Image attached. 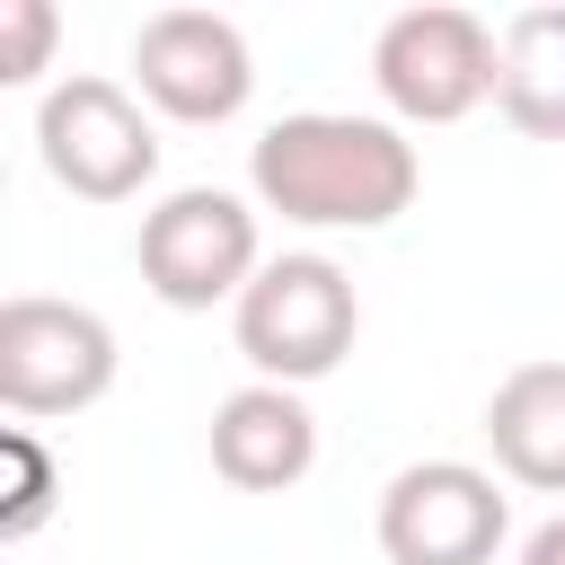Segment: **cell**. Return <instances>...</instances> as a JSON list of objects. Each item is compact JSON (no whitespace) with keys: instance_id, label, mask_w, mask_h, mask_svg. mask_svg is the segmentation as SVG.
<instances>
[{"instance_id":"6da1fadb","label":"cell","mask_w":565,"mask_h":565,"mask_svg":"<svg viewBox=\"0 0 565 565\" xmlns=\"http://www.w3.org/2000/svg\"><path fill=\"white\" fill-rule=\"evenodd\" d=\"M247 185L300 230H388L415 203L424 159L388 115H282L256 132Z\"/></svg>"},{"instance_id":"7a4b0ae2","label":"cell","mask_w":565,"mask_h":565,"mask_svg":"<svg viewBox=\"0 0 565 565\" xmlns=\"http://www.w3.org/2000/svg\"><path fill=\"white\" fill-rule=\"evenodd\" d=\"M230 327H238V353H247L256 380L309 388V380H327V371L353 353L362 300H353V274H344L335 256L291 247V256H265V274L238 291Z\"/></svg>"},{"instance_id":"3957f363","label":"cell","mask_w":565,"mask_h":565,"mask_svg":"<svg viewBox=\"0 0 565 565\" xmlns=\"http://www.w3.org/2000/svg\"><path fill=\"white\" fill-rule=\"evenodd\" d=\"M35 159L79 203H132L159 177V124L106 71H62L35 97Z\"/></svg>"},{"instance_id":"277c9868","label":"cell","mask_w":565,"mask_h":565,"mask_svg":"<svg viewBox=\"0 0 565 565\" xmlns=\"http://www.w3.org/2000/svg\"><path fill=\"white\" fill-rule=\"evenodd\" d=\"M494 26L459 0H424L397 9L371 35V88L388 106V124H459L494 97Z\"/></svg>"},{"instance_id":"5b68a950","label":"cell","mask_w":565,"mask_h":565,"mask_svg":"<svg viewBox=\"0 0 565 565\" xmlns=\"http://www.w3.org/2000/svg\"><path fill=\"white\" fill-rule=\"evenodd\" d=\"M141 282L150 300L168 309H238V291L265 274V238H256V212L230 194V185H177L141 212Z\"/></svg>"},{"instance_id":"8992f818","label":"cell","mask_w":565,"mask_h":565,"mask_svg":"<svg viewBox=\"0 0 565 565\" xmlns=\"http://www.w3.org/2000/svg\"><path fill=\"white\" fill-rule=\"evenodd\" d=\"M115 371L124 353L97 309L53 300V291L0 300V406L9 415H79L115 388Z\"/></svg>"},{"instance_id":"52a82bcc","label":"cell","mask_w":565,"mask_h":565,"mask_svg":"<svg viewBox=\"0 0 565 565\" xmlns=\"http://www.w3.org/2000/svg\"><path fill=\"white\" fill-rule=\"evenodd\" d=\"M380 556L388 565H494L512 503L494 486V468L477 459H415L380 486Z\"/></svg>"},{"instance_id":"ba28073f","label":"cell","mask_w":565,"mask_h":565,"mask_svg":"<svg viewBox=\"0 0 565 565\" xmlns=\"http://www.w3.org/2000/svg\"><path fill=\"white\" fill-rule=\"evenodd\" d=\"M132 88L168 124H230L256 97V53L221 9H150L132 26Z\"/></svg>"},{"instance_id":"9c48e42d","label":"cell","mask_w":565,"mask_h":565,"mask_svg":"<svg viewBox=\"0 0 565 565\" xmlns=\"http://www.w3.org/2000/svg\"><path fill=\"white\" fill-rule=\"evenodd\" d=\"M212 468L238 486V494H282L318 468V415L300 388H274V380H247L212 406Z\"/></svg>"},{"instance_id":"30bf717a","label":"cell","mask_w":565,"mask_h":565,"mask_svg":"<svg viewBox=\"0 0 565 565\" xmlns=\"http://www.w3.org/2000/svg\"><path fill=\"white\" fill-rule=\"evenodd\" d=\"M486 450L512 486L565 494V362H512L486 397Z\"/></svg>"},{"instance_id":"8fae6325","label":"cell","mask_w":565,"mask_h":565,"mask_svg":"<svg viewBox=\"0 0 565 565\" xmlns=\"http://www.w3.org/2000/svg\"><path fill=\"white\" fill-rule=\"evenodd\" d=\"M494 106L530 141H565V9H512L494 44Z\"/></svg>"},{"instance_id":"7c38bea8","label":"cell","mask_w":565,"mask_h":565,"mask_svg":"<svg viewBox=\"0 0 565 565\" xmlns=\"http://www.w3.org/2000/svg\"><path fill=\"white\" fill-rule=\"evenodd\" d=\"M53 0H0V88H35L53 71Z\"/></svg>"},{"instance_id":"4fadbf2b","label":"cell","mask_w":565,"mask_h":565,"mask_svg":"<svg viewBox=\"0 0 565 565\" xmlns=\"http://www.w3.org/2000/svg\"><path fill=\"white\" fill-rule=\"evenodd\" d=\"M0 450H9V468H18V494L0 503V539H35L44 512H53V450H44L35 433H9Z\"/></svg>"},{"instance_id":"5bb4252c","label":"cell","mask_w":565,"mask_h":565,"mask_svg":"<svg viewBox=\"0 0 565 565\" xmlns=\"http://www.w3.org/2000/svg\"><path fill=\"white\" fill-rule=\"evenodd\" d=\"M512 565H565V512H556V521H539V530L521 539V556H512Z\"/></svg>"}]
</instances>
